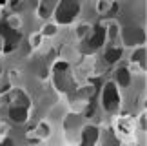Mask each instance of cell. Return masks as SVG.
<instances>
[{
    "label": "cell",
    "instance_id": "6da1fadb",
    "mask_svg": "<svg viewBox=\"0 0 147 146\" xmlns=\"http://www.w3.org/2000/svg\"><path fill=\"white\" fill-rule=\"evenodd\" d=\"M55 33H56V26H55V24H47V26L42 29V35H47V37L55 35Z\"/></svg>",
    "mask_w": 147,
    "mask_h": 146
},
{
    "label": "cell",
    "instance_id": "7a4b0ae2",
    "mask_svg": "<svg viewBox=\"0 0 147 146\" xmlns=\"http://www.w3.org/2000/svg\"><path fill=\"white\" fill-rule=\"evenodd\" d=\"M140 126H142L144 130H145V113H144V115H140Z\"/></svg>",
    "mask_w": 147,
    "mask_h": 146
}]
</instances>
